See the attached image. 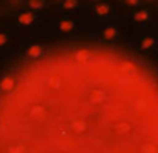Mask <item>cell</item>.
I'll return each mask as SVG.
<instances>
[{
	"mask_svg": "<svg viewBox=\"0 0 158 153\" xmlns=\"http://www.w3.org/2000/svg\"><path fill=\"white\" fill-rule=\"evenodd\" d=\"M2 91L0 153H158V86L132 66L8 80Z\"/></svg>",
	"mask_w": 158,
	"mask_h": 153,
	"instance_id": "obj_1",
	"label": "cell"
},
{
	"mask_svg": "<svg viewBox=\"0 0 158 153\" xmlns=\"http://www.w3.org/2000/svg\"><path fill=\"white\" fill-rule=\"evenodd\" d=\"M29 20H31V14H23L22 22H29Z\"/></svg>",
	"mask_w": 158,
	"mask_h": 153,
	"instance_id": "obj_2",
	"label": "cell"
},
{
	"mask_svg": "<svg viewBox=\"0 0 158 153\" xmlns=\"http://www.w3.org/2000/svg\"><path fill=\"white\" fill-rule=\"evenodd\" d=\"M146 15H148V14H146V12H140V14H138V17H137V18H138V20H144V18H146Z\"/></svg>",
	"mask_w": 158,
	"mask_h": 153,
	"instance_id": "obj_3",
	"label": "cell"
},
{
	"mask_svg": "<svg viewBox=\"0 0 158 153\" xmlns=\"http://www.w3.org/2000/svg\"><path fill=\"white\" fill-rule=\"evenodd\" d=\"M31 5H32V6H37V5H40V0H39V2H37V0H31Z\"/></svg>",
	"mask_w": 158,
	"mask_h": 153,
	"instance_id": "obj_4",
	"label": "cell"
},
{
	"mask_svg": "<svg viewBox=\"0 0 158 153\" xmlns=\"http://www.w3.org/2000/svg\"><path fill=\"white\" fill-rule=\"evenodd\" d=\"M151 45H152V40H151V38H148V40L144 42V46H151Z\"/></svg>",
	"mask_w": 158,
	"mask_h": 153,
	"instance_id": "obj_5",
	"label": "cell"
},
{
	"mask_svg": "<svg viewBox=\"0 0 158 153\" xmlns=\"http://www.w3.org/2000/svg\"><path fill=\"white\" fill-rule=\"evenodd\" d=\"M66 6H72V0H68L66 2Z\"/></svg>",
	"mask_w": 158,
	"mask_h": 153,
	"instance_id": "obj_6",
	"label": "cell"
},
{
	"mask_svg": "<svg viewBox=\"0 0 158 153\" xmlns=\"http://www.w3.org/2000/svg\"><path fill=\"white\" fill-rule=\"evenodd\" d=\"M137 2H138V0H129V3H131V5H135Z\"/></svg>",
	"mask_w": 158,
	"mask_h": 153,
	"instance_id": "obj_7",
	"label": "cell"
},
{
	"mask_svg": "<svg viewBox=\"0 0 158 153\" xmlns=\"http://www.w3.org/2000/svg\"><path fill=\"white\" fill-rule=\"evenodd\" d=\"M0 42H3V37H0Z\"/></svg>",
	"mask_w": 158,
	"mask_h": 153,
	"instance_id": "obj_8",
	"label": "cell"
}]
</instances>
